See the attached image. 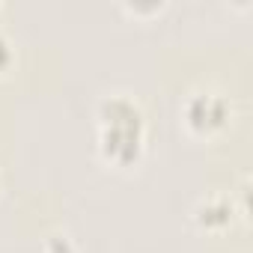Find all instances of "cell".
Segmentation results:
<instances>
[{
	"label": "cell",
	"mask_w": 253,
	"mask_h": 253,
	"mask_svg": "<svg viewBox=\"0 0 253 253\" xmlns=\"http://www.w3.org/2000/svg\"><path fill=\"white\" fill-rule=\"evenodd\" d=\"M226 116H229V104L217 92H194L185 104V122L200 134L220 128L226 122Z\"/></svg>",
	"instance_id": "obj_1"
},
{
	"label": "cell",
	"mask_w": 253,
	"mask_h": 253,
	"mask_svg": "<svg viewBox=\"0 0 253 253\" xmlns=\"http://www.w3.org/2000/svg\"><path fill=\"white\" fill-rule=\"evenodd\" d=\"M143 146V125H101V149L116 164H131Z\"/></svg>",
	"instance_id": "obj_2"
},
{
	"label": "cell",
	"mask_w": 253,
	"mask_h": 253,
	"mask_svg": "<svg viewBox=\"0 0 253 253\" xmlns=\"http://www.w3.org/2000/svg\"><path fill=\"white\" fill-rule=\"evenodd\" d=\"M98 119H101V125H143L140 107L128 95H107V98H101Z\"/></svg>",
	"instance_id": "obj_3"
},
{
	"label": "cell",
	"mask_w": 253,
	"mask_h": 253,
	"mask_svg": "<svg viewBox=\"0 0 253 253\" xmlns=\"http://www.w3.org/2000/svg\"><path fill=\"white\" fill-rule=\"evenodd\" d=\"M232 220V203L223 197H209L206 203H200L197 209V223L209 226V229H220Z\"/></svg>",
	"instance_id": "obj_4"
},
{
	"label": "cell",
	"mask_w": 253,
	"mask_h": 253,
	"mask_svg": "<svg viewBox=\"0 0 253 253\" xmlns=\"http://www.w3.org/2000/svg\"><path fill=\"white\" fill-rule=\"evenodd\" d=\"M45 253H75V247H72L69 235H54V238L45 244Z\"/></svg>",
	"instance_id": "obj_5"
},
{
	"label": "cell",
	"mask_w": 253,
	"mask_h": 253,
	"mask_svg": "<svg viewBox=\"0 0 253 253\" xmlns=\"http://www.w3.org/2000/svg\"><path fill=\"white\" fill-rule=\"evenodd\" d=\"M9 63H12V42L0 33V69H6Z\"/></svg>",
	"instance_id": "obj_6"
}]
</instances>
